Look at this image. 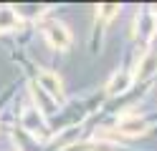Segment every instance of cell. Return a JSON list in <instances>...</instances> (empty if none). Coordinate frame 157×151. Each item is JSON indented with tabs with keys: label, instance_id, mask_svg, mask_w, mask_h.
Segmentation results:
<instances>
[{
	"label": "cell",
	"instance_id": "obj_1",
	"mask_svg": "<svg viewBox=\"0 0 157 151\" xmlns=\"http://www.w3.org/2000/svg\"><path fill=\"white\" fill-rule=\"evenodd\" d=\"M147 131V121L140 118V116H134V113H124L119 118V134L124 136H142Z\"/></svg>",
	"mask_w": 157,
	"mask_h": 151
},
{
	"label": "cell",
	"instance_id": "obj_2",
	"mask_svg": "<svg viewBox=\"0 0 157 151\" xmlns=\"http://www.w3.org/2000/svg\"><path fill=\"white\" fill-rule=\"evenodd\" d=\"M43 33H46L48 43H51L53 48H68L71 45V33H68L66 25H61V23H51Z\"/></svg>",
	"mask_w": 157,
	"mask_h": 151
},
{
	"label": "cell",
	"instance_id": "obj_4",
	"mask_svg": "<svg viewBox=\"0 0 157 151\" xmlns=\"http://www.w3.org/2000/svg\"><path fill=\"white\" fill-rule=\"evenodd\" d=\"M132 81H134V76H132V73H127V70H119V73H117V76L109 81L106 91H109L112 96H117V93H124V91L132 86Z\"/></svg>",
	"mask_w": 157,
	"mask_h": 151
},
{
	"label": "cell",
	"instance_id": "obj_5",
	"mask_svg": "<svg viewBox=\"0 0 157 151\" xmlns=\"http://www.w3.org/2000/svg\"><path fill=\"white\" fill-rule=\"evenodd\" d=\"M41 83L46 86V91H48V93L61 96V81H58L53 73H43V76H41Z\"/></svg>",
	"mask_w": 157,
	"mask_h": 151
},
{
	"label": "cell",
	"instance_id": "obj_3",
	"mask_svg": "<svg viewBox=\"0 0 157 151\" xmlns=\"http://www.w3.org/2000/svg\"><path fill=\"white\" fill-rule=\"evenodd\" d=\"M157 70V50L150 48V50H144L142 58H140V63H137V73L134 78H140V81H147L152 73Z\"/></svg>",
	"mask_w": 157,
	"mask_h": 151
}]
</instances>
